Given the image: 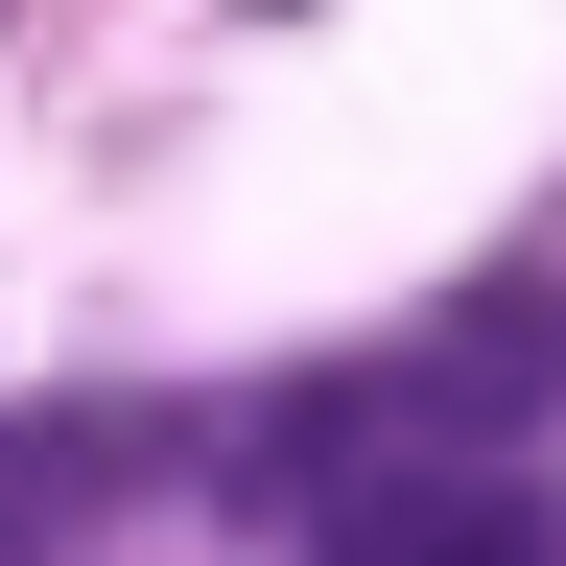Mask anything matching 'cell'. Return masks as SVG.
Masks as SVG:
<instances>
[{
    "instance_id": "cell-1",
    "label": "cell",
    "mask_w": 566,
    "mask_h": 566,
    "mask_svg": "<svg viewBox=\"0 0 566 566\" xmlns=\"http://www.w3.org/2000/svg\"><path fill=\"white\" fill-rule=\"evenodd\" d=\"M566 401V307L543 283H495V307H424L401 354H331L307 401H260V520H307V495H354V472H472V449H520V424Z\"/></svg>"
},
{
    "instance_id": "cell-2",
    "label": "cell",
    "mask_w": 566,
    "mask_h": 566,
    "mask_svg": "<svg viewBox=\"0 0 566 566\" xmlns=\"http://www.w3.org/2000/svg\"><path fill=\"white\" fill-rule=\"evenodd\" d=\"M283 543H307V566H566V495H543L520 449H472V472H354V495H307Z\"/></svg>"
},
{
    "instance_id": "cell-3",
    "label": "cell",
    "mask_w": 566,
    "mask_h": 566,
    "mask_svg": "<svg viewBox=\"0 0 566 566\" xmlns=\"http://www.w3.org/2000/svg\"><path fill=\"white\" fill-rule=\"evenodd\" d=\"M142 449H166V424H118V401H0V566H71L142 495Z\"/></svg>"
}]
</instances>
